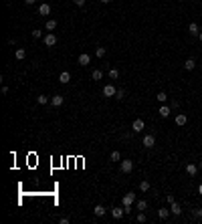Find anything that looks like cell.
<instances>
[{"label":"cell","instance_id":"18","mask_svg":"<svg viewBox=\"0 0 202 224\" xmlns=\"http://www.w3.org/2000/svg\"><path fill=\"white\" fill-rule=\"evenodd\" d=\"M59 81H61L63 85H67L69 81H71V73H69V71H63L61 75H59Z\"/></svg>","mask_w":202,"mask_h":224},{"label":"cell","instance_id":"41","mask_svg":"<svg viewBox=\"0 0 202 224\" xmlns=\"http://www.w3.org/2000/svg\"><path fill=\"white\" fill-rule=\"evenodd\" d=\"M198 170H202V162H200V163H198Z\"/></svg>","mask_w":202,"mask_h":224},{"label":"cell","instance_id":"42","mask_svg":"<svg viewBox=\"0 0 202 224\" xmlns=\"http://www.w3.org/2000/svg\"><path fill=\"white\" fill-rule=\"evenodd\" d=\"M6 2H10V0H6Z\"/></svg>","mask_w":202,"mask_h":224},{"label":"cell","instance_id":"20","mask_svg":"<svg viewBox=\"0 0 202 224\" xmlns=\"http://www.w3.org/2000/svg\"><path fill=\"white\" fill-rule=\"evenodd\" d=\"M196 67V61H194V59H186V63H184V69H186V71H192V69H194Z\"/></svg>","mask_w":202,"mask_h":224},{"label":"cell","instance_id":"39","mask_svg":"<svg viewBox=\"0 0 202 224\" xmlns=\"http://www.w3.org/2000/svg\"><path fill=\"white\" fill-rule=\"evenodd\" d=\"M198 194H200V196H202V184H200V186H198Z\"/></svg>","mask_w":202,"mask_h":224},{"label":"cell","instance_id":"8","mask_svg":"<svg viewBox=\"0 0 202 224\" xmlns=\"http://www.w3.org/2000/svg\"><path fill=\"white\" fill-rule=\"evenodd\" d=\"M186 174L190 176V178H194V176L198 174V166H196V163H192V162L186 163Z\"/></svg>","mask_w":202,"mask_h":224},{"label":"cell","instance_id":"1","mask_svg":"<svg viewBox=\"0 0 202 224\" xmlns=\"http://www.w3.org/2000/svg\"><path fill=\"white\" fill-rule=\"evenodd\" d=\"M119 170H121L123 174H130V172L134 170V162L131 160H121L119 162Z\"/></svg>","mask_w":202,"mask_h":224},{"label":"cell","instance_id":"16","mask_svg":"<svg viewBox=\"0 0 202 224\" xmlns=\"http://www.w3.org/2000/svg\"><path fill=\"white\" fill-rule=\"evenodd\" d=\"M174 121H176V125H186L188 117H186V115H184V113H178V115H176V117H174Z\"/></svg>","mask_w":202,"mask_h":224},{"label":"cell","instance_id":"6","mask_svg":"<svg viewBox=\"0 0 202 224\" xmlns=\"http://www.w3.org/2000/svg\"><path fill=\"white\" fill-rule=\"evenodd\" d=\"M144 127H145L144 119H134V123H131V131H134V133H140Z\"/></svg>","mask_w":202,"mask_h":224},{"label":"cell","instance_id":"23","mask_svg":"<svg viewBox=\"0 0 202 224\" xmlns=\"http://www.w3.org/2000/svg\"><path fill=\"white\" fill-rule=\"evenodd\" d=\"M101 77H103V73L99 71V69H93V73H91V79H93V81H101Z\"/></svg>","mask_w":202,"mask_h":224},{"label":"cell","instance_id":"12","mask_svg":"<svg viewBox=\"0 0 202 224\" xmlns=\"http://www.w3.org/2000/svg\"><path fill=\"white\" fill-rule=\"evenodd\" d=\"M38 14H41V16H49L51 14V4L42 2L41 6H38Z\"/></svg>","mask_w":202,"mask_h":224},{"label":"cell","instance_id":"35","mask_svg":"<svg viewBox=\"0 0 202 224\" xmlns=\"http://www.w3.org/2000/svg\"><path fill=\"white\" fill-rule=\"evenodd\" d=\"M194 216H196V218H202V208H196V210H194Z\"/></svg>","mask_w":202,"mask_h":224},{"label":"cell","instance_id":"27","mask_svg":"<svg viewBox=\"0 0 202 224\" xmlns=\"http://www.w3.org/2000/svg\"><path fill=\"white\" fill-rule=\"evenodd\" d=\"M105 53H107V49H103V46H97V49H95V55H97L99 59L105 57Z\"/></svg>","mask_w":202,"mask_h":224},{"label":"cell","instance_id":"38","mask_svg":"<svg viewBox=\"0 0 202 224\" xmlns=\"http://www.w3.org/2000/svg\"><path fill=\"white\" fill-rule=\"evenodd\" d=\"M99 2H101V4H109L111 0H99Z\"/></svg>","mask_w":202,"mask_h":224},{"label":"cell","instance_id":"36","mask_svg":"<svg viewBox=\"0 0 202 224\" xmlns=\"http://www.w3.org/2000/svg\"><path fill=\"white\" fill-rule=\"evenodd\" d=\"M166 200H168V204H172V202H174V196H172V194H168V196H166Z\"/></svg>","mask_w":202,"mask_h":224},{"label":"cell","instance_id":"3","mask_svg":"<svg viewBox=\"0 0 202 224\" xmlns=\"http://www.w3.org/2000/svg\"><path fill=\"white\" fill-rule=\"evenodd\" d=\"M123 214H126V206H115V208H111V216H113L115 220L123 218Z\"/></svg>","mask_w":202,"mask_h":224},{"label":"cell","instance_id":"9","mask_svg":"<svg viewBox=\"0 0 202 224\" xmlns=\"http://www.w3.org/2000/svg\"><path fill=\"white\" fill-rule=\"evenodd\" d=\"M115 93H117V89H115L111 83L103 87V95H105V97H115Z\"/></svg>","mask_w":202,"mask_h":224},{"label":"cell","instance_id":"29","mask_svg":"<svg viewBox=\"0 0 202 224\" xmlns=\"http://www.w3.org/2000/svg\"><path fill=\"white\" fill-rule=\"evenodd\" d=\"M158 101H160V103H166V101H168V95H166L164 91H160V93H158Z\"/></svg>","mask_w":202,"mask_h":224},{"label":"cell","instance_id":"19","mask_svg":"<svg viewBox=\"0 0 202 224\" xmlns=\"http://www.w3.org/2000/svg\"><path fill=\"white\" fill-rule=\"evenodd\" d=\"M170 214H172V212H170V208H160V210H158V216H160L162 220H166Z\"/></svg>","mask_w":202,"mask_h":224},{"label":"cell","instance_id":"24","mask_svg":"<svg viewBox=\"0 0 202 224\" xmlns=\"http://www.w3.org/2000/svg\"><path fill=\"white\" fill-rule=\"evenodd\" d=\"M150 188H152V186H150L148 180H141V182H140V190L141 192H150Z\"/></svg>","mask_w":202,"mask_h":224},{"label":"cell","instance_id":"26","mask_svg":"<svg viewBox=\"0 0 202 224\" xmlns=\"http://www.w3.org/2000/svg\"><path fill=\"white\" fill-rule=\"evenodd\" d=\"M109 160H111V162H121V153H119V152H111Z\"/></svg>","mask_w":202,"mask_h":224},{"label":"cell","instance_id":"11","mask_svg":"<svg viewBox=\"0 0 202 224\" xmlns=\"http://www.w3.org/2000/svg\"><path fill=\"white\" fill-rule=\"evenodd\" d=\"M170 212L174 214V216H180V214H182V206H180L178 202L174 200V202H172V204H170Z\"/></svg>","mask_w":202,"mask_h":224},{"label":"cell","instance_id":"14","mask_svg":"<svg viewBox=\"0 0 202 224\" xmlns=\"http://www.w3.org/2000/svg\"><path fill=\"white\" fill-rule=\"evenodd\" d=\"M51 103H53V107H61L63 103H65V97L63 95H53L51 97Z\"/></svg>","mask_w":202,"mask_h":224},{"label":"cell","instance_id":"10","mask_svg":"<svg viewBox=\"0 0 202 224\" xmlns=\"http://www.w3.org/2000/svg\"><path fill=\"white\" fill-rule=\"evenodd\" d=\"M158 113H160V117H170V115H172V107L170 105H162L160 107V109H158Z\"/></svg>","mask_w":202,"mask_h":224},{"label":"cell","instance_id":"30","mask_svg":"<svg viewBox=\"0 0 202 224\" xmlns=\"http://www.w3.org/2000/svg\"><path fill=\"white\" fill-rule=\"evenodd\" d=\"M115 99H126V89H117V93H115Z\"/></svg>","mask_w":202,"mask_h":224},{"label":"cell","instance_id":"31","mask_svg":"<svg viewBox=\"0 0 202 224\" xmlns=\"http://www.w3.org/2000/svg\"><path fill=\"white\" fill-rule=\"evenodd\" d=\"M135 220H137V222H141V224H144L145 220H148V218H145V214H144V212H140V214H137V216H135Z\"/></svg>","mask_w":202,"mask_h":224},{"label":"cell","instance_id":"32","mask_svg":"<svg viewBox=\"0 0 202 224\" xmlns=\"http://www.w3.org/2000/svg\"><path fill=\"white\" fill-rule=\"evenodd\" d=\"M32 37H34V38H41V37H42V31H41V28H34V31H32Z\"/></svg>","mask_w":202,"mask_h":224},{"label":"cell","instance_id":"37","mask_svg":"<svg viewBox=\"0 0 202 224\" xmlns=\"http://www.w3.org/2000/svg\"><path fill=\"white\" fill-rule=\"evenodd\" d=\"M24 2H27L28 6H31V4H34V2H37V0H24Z\"/></svg>","mask_w":202,"mask_h":224},{"label":"cell","instance_id":"5","mask_svg":"<svg viewBox=\"0 0 202 224\" xmlns=\"http://www.w3.org/2000/svg\"><path fill=\"white\" fill-rule=\"evenodd\" d=\"M134 202H135V194H134V192H127L126 196L121 198V204H123V206H131Z\"/></svg>","mask_w":202,"mask_h":224},{"label":"cell","instance_id":"2","mask_svg":"<svg viewBox=\"0 0 202 224\" xmlns=\"http://www.w3.org/2000/svg\"><path fill=\"white\" fill-rule=\"evenodd\" d=\"M141 145H144V148H154V145H156V135H152V133H148V135L144 137V139H141Z\"/></svg>","mask_w":202,"mask_h":224},{"label":"cell","instance_id":"33","mask_svg":"<svg viewBox=\"0 0 202 224\" xmlns=\"http://www.w3.org/2000/svg\"><path fill=\"white\" fill-rule=\"evenodd\" d=\"M85 2H87V0H75V6L83 8V6H85Z\"/></svg>","mask_w":202,"mask_h":224},{"label":"cell","instance_id":"22","mask_svg":"<svg viewBox=\"0 0 202 224\" xmlns=\"http://www.w3.org/2000/svg\"><path fill=\"white\" fill-rule=\"evenodd\" d=\"M135 208L140 210V212H144V210L148 208V202H145V200H137V202H135Z\"/></svg>","mask_w":202,"mask_h":224},{"label":"cell","instance_id":"34","mask_svg":"<svg viewBox=\"0 0 202 224\" xmlns=\"http://www.w3.org/2000/svg\"><path fill=\"white\" fill-rule=\"evenodd\" d=\"M170 107H172V109H178V107H180V101H176V99H174V101L170 103Z\"/></svg>","mask_w":202,"mask_h":224},{"label":"cell","instance_id":"21","mask_svg":"<svg viewBox=\"0 0 202 224\" xmlns=\"http://www.w3.org/2000/svg\"><path fill=\"white\" fill-rule=\"evenodd\" d=\"M14 57L18 59V61H22V59H27V51H24V49H16Z\"/></svg>","mask_w":202,"mask_h":224},{"label":"cell","instance_id":"13","mask_svg":"<svg viewBox=\"0 0 202 224\" xmlns=\"http://www.w3.org/2000/svg\"><path fill=\"white\" fill-rule=\"evenodd\" d=\"M105 212H107V208L103 204H95L93 206V214H95V216H105Z\"/></svg>","mask_w":202,"mask_h":224},{"label":"cell","instance_id":"7","mask_svg":"<svg viewBox=\"0 0 202 224\" xmlns=\"http://www.w3.org/2000/svg\"><path fill=\"white\" fill-rule=\"evenodd\" d=\"M77 63H79L81 67H87V65L91 63V55H87V53H81V55H79V59H77Z\"/></svg>","mask_w":202,"mask_h":224},{"label":"cell","instance_id":"17","mask_svg":"<svg viewBox=\"0 0 202 224\" xmlns=\"http://www.w3.org/2000/svg\"><path fill=\"white\" fill-rule=\"evenodd\" d=\"M55 28H57V20H55V18H51V20H47V22H45V31L53 32Z\"/></svg>","mask_w":202,"mask_h":224},{"label":"cell","instance_id":"25","mask_svg":"<svg viewBox=\"0 0 202 224\" xmlns=\"http://www.w3.org/2000/svg\"><path fill=\"white\" fill-rule=\"evenodd\" d=\"M49 101H51V99L47 97V95H38V97H37V103H38V105H47Z\"/></svg>","mask_w":202,"mask_h":224},{"label":"cell","instance_id":"40","mask_svg":"<svg viewBox=\"0 0 202 224\" xmlns=\"http://www.w3.org/2000/svg\"><path fill=\"white\" fill-rule=\"evenodd\" d=\"M198 38H200V42H202V31H200V34H198Z\"/></svg>","mask_w":202,"mask_h":224},{"label":"cell","instance_id":"4","mask_svg":"<svg viewBox=\"0 0 202 224\" xmlns=\"http://www.w3.org/2000/svg\"><path fill=\"white\" fill-rule=\"evenodd\" d=\"M42 41H45V45H47V46H55V45H57V34L47 32L45 37H42Z\"/></svg>","mask_w":202,"mask_h":224},{"label":"cell","instance_id":"15","mask_svg":"<svg viewBox=\"0 0 202 224\" xmlns=\"http://www.w3.org/2000/svg\"><path fill=\"white\" fill-rule=\"evenodd\" d=\"M188 32H190L192 37H198V34H200L198 24H196V22H190V24H188Z\"/></svg>","mask_w":202,"mask_h":224},{"label":"cell","instance_id":"28","mask_svg":"<svg viewBox=\"0 0 202 224\" xmlns=\"http://www.w3.org/2000/svg\"><path fill=\"white\" fill-rule=\"evenodd\" d=\"M109 79H119V71H117V69H109Z\"/></svg>","mask_w":202,"mask_h":224}]
</instances>
